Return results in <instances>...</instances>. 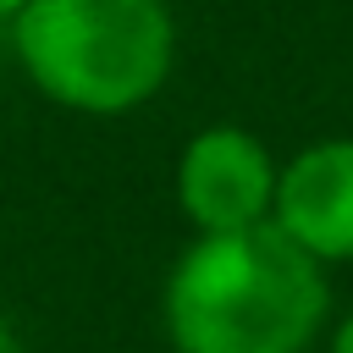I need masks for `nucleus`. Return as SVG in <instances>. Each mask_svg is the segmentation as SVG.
<instances>
[{
    "label": "nucleus",
    "mask_w": 353,
    "mask_h": 353,
    "mask_svg": "<svg viewBox=\"0 0 353 353\" xmlns=\"http://www.w3.org/2000/svg\"><path fill=\"white\" fill-rule=\"evenodd\" d=\"M325 309V265L270 221L193 237L160 298L176 353H303Z\"/></svg>",
    "instance_id": "f257e3e1"
},
{
    "label": "nucleus",
    "mask_w": 353,
    "mask_h": 353,
    "mask_svg": "<svg viewBox=\"0 0 353 353\" xmlns=\"http://www.w3.org/2000/svg\"><path fill=\"white\" fill-rule=\"evenodd\" d=\"M6 39L28 83L83 116L149 105L176 61L165 0H28Z\"/></svg>",
    "instance_id": "f03ea898"
},
{
    "label": "nucleus",
    "mask_w": 353,
    "mask_h": 353,
    "mask_svg": "<svg viewBox=\"0 0 353 353\" xmlns=\"http://www.w3.org/2000/svg\"><path fill=\"white\" fill-rule=\"evenodd\" d=\"M276 176H281L276 154L248 127H232V121L199 127L176 160V204L199 237L243 232L270 221Z\"/></svg>",
    "instance_id": "7ed1b4c3"
},
{
    "label": "nucleus",
    "mask_w": 353,
    "mask_h": 353,
    "mask_svg": "<svg viewBox=\"0 0 353 353\" xmlns=\"http://www.w3.org/2000/svg\"><path fill=\"white\" fill-rule=\"evenodd\" d=\"M270 226L320 265L353 259V138H320L281 165Z\"/></svg>",
    "instance_id": "20e7f679"
},
{
    "label": "nucleus",
    "mask_w": 353,
    "mask_h": 353,
    "mask_svg": "<svg viewBox=\"0 0 353 353\" xmlns=\"http://www.w3.org/2000/svg\"><path fill=\"white\" fill-rule=\"evenodd\" d=\"M331 353H353V309L342 314V325H336V336H331Z\"/></svg>",
    "instance_id": "39448f33"
},
{
    "label": "nucleus",
    "mask_w": 353,
    "mask_h": 353,
    "mask_svg": "<svg viewBox=\"0 0 353 353\" xmlns=\"http://www.w3.org/2000/svg\"><path fill=\"white\" fill-rule=\"evenodd\" d=\"M0 353H22V347H17V331H11L6 314H0Z\"/></svg>",
    "instance_id": "423d86ee"
},
{
    "label": "nucleus",
    "mask_w": 353,
    "mask_h": 353,
    "mask_svg": "<svg viewBox=\"0 0 353 353\" xmlns=\"http://www.w3.org/2000/svg\"><path fill=\"white\" fill-rule=\"evenodd\" d=\"M22 6H28V0H0V28H11V17H17Z\"/></svg>",
    "instance_id": "0eeeda50"
}]
</instances>
